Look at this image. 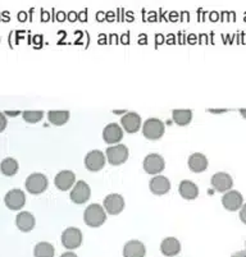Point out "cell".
I'll list each match as a JSON object with an SVG mask.
<instances>
[{"label":"cell","mask_w":246,"mask_h":257,"mask_svg":"<svg viewBox=\"0 0 246 257\" xmlns=\"http://www.w3.org/2000/svg\"><path fill=\"white\" fill-rule=\"evenodd\" d=\"M84 220L91 228H98L103 225L107 220V214H105L104 207L100 206L99 204H93L88 206L84 214Z\"/></svg>","instance_id":"cell-1"},{"label":"cell","mask_w":246,"mask_h":257,"mask_svg":"<svg viewBox=\"0 0 246 257\" xmlns=\"http://www.w3.org/2000/svg\"><path fill=\"white\" fill-rule=\"evenodd\" d=\"M48 188V178L41 173H34L26 179V189L32 195H40Z\"/></svg>","instance_id":"cell-2"},{"label":"cell","mask_w":246,"mask_h":257,"mask_svg":"<svg viewBox=\"0 0 246 257\" xmlns=\"http://www.w3.org/2000/svg\"><path fill=\"white\" fill-rule=\"evenodd\" d=\"M142 135L147 140H159L164 135V123L156 118L147 119L142 127Z\"/></svg>","instance_id":"cell-3"},{"label":"cell","mask_w":246,"mask_h":257,"mask_svg":"<svg viewBox=\"0 0 246 257\" xmlns=\"http://www.w3.org/2000/svg\"><path fill=\"white\" fill-rule=\"evenodd\" d=\"M105 156H107L109 164L121 165L128 159V149L125 146V145H116V146H111L107 149Z\"/></svg>","instance_id":"cell-4"},{"label":"cell","mask_w":246,"mask_h":257,"mask_svg":"<svg viewBox=\"0 0 246 257\" xmlns=\"http://www.w3.org/2000/svg\"><path fill=\"white\" fill-rule=\"evenodd\" d=\"M62 244L67 249H76L82 244V232L77 228H67L62 234Z\"/></svg>","instance_id":"cell-5"},{"label":"cell","mask_w":246,"mask_h":257,"mask_svg":"<svg viewBox=\"0 0 246 257\" xmlns=\"http://www.w3.org/2000/svg\"><path fill=\"white\" fill-rule=\"evenodd\" d=\"M166 168L164 159L158 154H150L144 159V169L147 174L156 175L161 173Z\"/></svg>","instance_id":"cell-6"},{"label":"cell","mask_w":246,"mask_h":257,"mask_svg":"<svg viewBox=\"0 0 246 257\" xmlns=\"http://www.w3.org/2000/svg\"><path fill=\"white\" fill-rule=\"evenodd\" d=\"M91 195V191H90V187L88 186V183L84 181H79L77 182L76 186L73 187L71 192V200L72 202L77 205H81V204H85L86 201H89Z\"/></svg>","instance_id":"cell-7"},{"label":"cell","mask_w":246,"mask_h":257,"mask_svg":"<svg viewBox=\"0 0 246 257\" xmlns=\"http://www.w3.org/2000/svg\"><path fill=\"white\" fill-rule=\"evenodd\" d=\"M125 209V200L118 193H112L104 200V210L111 215H118Z\"/></svg>","instance_id":"cell-8"},{"label":"cell","mask_w":246,"mask_h":257,"mask_svg":"<svg viewBox=\"0 0 246 257\" xmlns=\"http://www.w3.org/2000/svg\"><path fill=\"white\" fill-rule=\"evenodd\" d=\"M6 205L11 210H21L26 204V196L21 189H11L6 195Z\"/></svg>","instance_id":"cell-9"},{"label":"cell","mask_w":246,"mask_h":257,"mask_svg":"<svg viewBox=\"0 0 246 257\" xmlns=\"http://www.w3.org/2000/svg\"><path fill=\"white\" fill-rule=\"evenodd\" d=\"M85 165L90 172H99L105 165V155L99 150H93L86 155Z\"/></svg>","instance_id":"cell-10"},{"label":"cell","mask_w":246,"mask_h":257,"mask_svg":"<svg viewBox=\"0 0 246 257\" xmlns=\"http://www.w3.org/2000/svg\"><path fill=\"white\" fill-rule=\"evenodd\" d=\"M243 202V198L240 192L237 191H229L226 195L222 197V205L228 211H236V210L241 209Z\"/></svg>","instance_id":"cell-11"},{"label":"cell","mask_w":246,"mask_h":257,"mask_svg":"<svg viewBox=\"0 0 246 257\" xmlns=\"http://www.w3.org/2000/svg\"><path fill=\"white\" fill-rule=\"evenodd\" d=\"M212 186L218 192H226V191H229L232 188L233 181H232L231 175L221 172L212 177Z\"/></svg>","instance_id":"cell-12"},{"label":"cell","mask_w":246,"mask_h":257,"mask_svg":"<svg viewBox=\"0 0 246 257\" xmlns=\"http://www.w3.org/2000/svg\"><path fill=\"white\" fill-rule=\"evenodd\" d=\"M103 139L109 145L118 144L123 139V130L121 128V125L116 124V123L108 124L103 131Z\"/></svg>","instance_id":"cell-13"},{"label":"cell","mask_w":246,"mask_h":257,"mask_svg":"<svg viewBox=\"0 0 246 257\" xmlns=\"http://www.w3.org/2000/svg\"><path fill=\"white\" fill-rule=\"evenodd\" d=\"M149 187L151 193L156 196H163L171 189V182L170 179L163 177V175H156V177L151 178Z\"/></svg>","instance_id":"cell-14"},{"label":"cell","mask_w":246,"mask_h":257,"mask_svg":"<svg viewBox=\"0 0 246 257\" xmlns=\"http://www.w3.org/2000/svg\"><path fill=\"white\" fill-rule=\"evenodd\" d=\"M76 181V175L71 170H62L57 174L55 177V186L60 191H68L69 188H72V186L74 184Z\"/></svg>","instance_id":"cell-15"},{"label":"cell","mask_w":246,"mask_h":257,"mask_svg":"<svg viewBox=\"0 0 246 257\" xmlns=\"http://www.w3.org/2000/svg\"><path fill=\"white\" fill-rule=\"evenodd\" d=\"M121 123L127 133H136L141 127V118L137 113H127L122 116Z\"/></svg>","instance_id":"cell-16"},{"label":"cell","mask_w":246,"mask_h":257,"mask_svg":"<svg viewBox=\"0 0 246 257\" xmlns=\"http://www.w3.org/2000/svg\"><path fill=\"white\" fill-rule=\"evenodd\" d=\"M146 248H145L144 243L140 240H130L126 243L125 248H123V256L125 257H145Z\"/></svg>","instance_id":"cell-17"},{"label":"cell","mask_w":246,"mask_h":257,"mask_svg":"<svg viewBox=\"0 0 246 257\" xmlns=\"http://www.w3.org/2000/svg\"><path fill=\"white\" fill-rule=\"evenodd\" d=\"M160 251L164 256L173 257L177 253H180V251H181V243L179 242V239H176L173 237L166 238L160 243Z\"/></svg>","instance_id":"cell-18"},{"label":"cell","mask_w":246,"mask_h":257,"mask_svg":"<svg viewBox=\"0 0 246 257\" xmlns=\"http://www.w3.org/2000/svg\"><path fill=\"white\" fill-rule=\"evenodd\" d=\"M17 228L22 232H31L35 228V216L29 211H22L16 218Z\"/></svg>","instance_id":"cell-19"},{"label":"cell","mask_w":246,"mask_h":257,"mask_svg":"<svg viewBox=\"0 0 246 257\" xmlns=\"http://www.w3.org/2000/svg\"><path fill=\"white\" fill-rule=\"evenodd\" d=\"M189 168L194 173H201L207 170L208 168V159L203 154H193L189 158Z\"/></svg>","instance_id":"cell-20"},{"label":"cell","mask_w":246,"mask_h":257,"mask_svg":"<svg viewBox=\"0 0 246 257\" xmlns=\"http://www.w3.org/2000/svg\"><path fill=\"white\" fill-rule=\"evenodd\" d=\"M180 195L186 200H195L199 196V188L194 182L191 181H182L180 183Z\"/></svg>","instance_id":"cell-21"},{"label":"cell","mask_w":246,"mask_h":257,"mask_svg":"<svg viewBox=\"0 0 246 257\" xmlns=\"http://www.w3.org/2000/svg\"><path fill=\"white\" fill-rule=\"evenodd\" d=\"M173 120H175L176 124L179 125H187L193 119V111L189 110V109H177V110H173Z\"/></svg>","instance_id":"cell-22"},{"label":"cell","mask_w":246,"mask_h":257,"mask_svg":"<svg viewBox=\"0 0 246 257\" xmlns=\"http://www.w3.org/2000/svg\"><path fill=\"white\" fill-rule=\"evenodd\" d=\"M48 119L51 124L63 125L69 119V111L67 110H50L48 113Z\"/></svg>","instance_id":"cell-23"},{"label":"cell","mask_w":246,"mask_h":257,"mask_svg":"<svg viewBox=\"0 0 246 257\" xmlns=\"http://www.w3.org/2000/svg\"><path fill=\"white\" fill-rule=\"evenodd\" d=\"M18 163L16 159L13 158H7L2 161V164H0V170L3 173L4 175L7 177H12V175H15L16 173L18 172Z\"/></svg>","instance_id":"cell-24"},{"label":"cell","mask_w":246,"mask_h":257,"mask_svg":"<svg viewBox=\"0 0 246 257\" xmlns=\"http://www.w3.org/2000/svg\"><path fill=\"white\" fill-rule=\"evenodd\" d=\"M54 253H55V249L53 244L48 242L37 243L34 251L35 257H54Z\"/></svg>","instance_id":"cell-25"},{"label":"cell","mask_w":246,"mask_h":257,"mask_svg":"<svg viewBox=\"0 0 246 257\" xmlns=\"http://www.w3.org/2000/svg\"><path fill=\"white\" fill-rule=\"evenodd\" d=\"M23 119L29 123H37L43 119L44 113L43 111H34V110H26L22 113Z\"/></svg>","instance_id":"cell-26"},{"label":"cell","mask_w":246,"mask_h":257,"mask_svg":"<svg viewBox=\"0 0 246 257\" xmlns=\"http://www.w3.org/2000/svg\"><path fill=\"white\" fill-rule=\"evenodd\" d=\"M7 127V118L3 113H0V132H3Z\"/></svg>","instance_id":"cell-27"},{"label":"cell","mask_w":246,"mask_h":257,"mask_svg":"<svg viewBox=\"0 0 246 257\" xmlns=\"http://www.w3.org/2000/svg\"><path fill=\"white\" fill-rule=\"evenodd\" d=\"M240 219L243 224H246V204L241 206L240 210Z\"/></svg>","instance_id":"cell-28"},{"label":"cell","mask_w":246,"mask_h":257,"mask_svg":"<svg viewBox=\"0 0 246 257\" xmlns=\"http://www.w3.org/2000/svg\"><path fill=\"white\" fill-rule=\"evenodd\" d=\"M231 257H246V251H240L237 252V253L232 254Z\"/></svg>","instance_id":"cell-29"},{"label":"cell","mask_w":246,"mask_h":257,"mask_svg":"<svg viewBox=\"0 0 246 257\" xmlns=\"http://www.w3.org/2000/svg\"><path fill=\"white\" fill-rule=\"evenodd\" d=\"M60 257H77V254L73 253V252H65Z\"/></svg>","instance_id":"cell-30"},{"label":"cell","mask_w":246,"mask_h":257,"mask_svg":"<svg viewBox=\"0 0 246 257\" xmlns=\"http://www.w3.org/2000/svg\"><path fill=\"white\" fill-rule=\"evenodd\" d=\"M240 114L246 119V109H240Z\"/></svg>","instance_id":"cell-31"}]
</instances>
